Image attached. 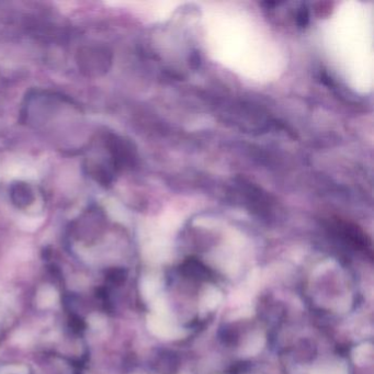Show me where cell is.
Segmentation results:
<instances>
[{
	"label": "cell",
	"mask_w": 374,
	"mask_h": 374,
	"mask_svg": "<svg viewBox=\"0 0 374 374\" xmlns=\"http://www.w3.org/2000/svg\"><path fill=\"white\" fill-rule=\"evenodd\" d=\"M70 326L74 328V331H82V329H84L85 327V322L80 319L79 317H74L71 320H70Z\"/></svg>",
	"instance_id": "obj_2"
},
{
	"label": "cell",
	"mask_w": 374,
	"mask_h": 374,
	"mask_svg": "<svg viewBox=\"0 0 374 374\" xmlns=\"http://www.w3.org/2000/svg\"><path fill=\"white\" fill-rule=\"evenodd\" d=\"M307 18H309V16H307L306 10H301V11L298 12V14H297V21H298L300 23L302 24V26H304V24L306 23Z\"/></svg>",
	"instance_id": "obj_3"
},
{
	"label": "cell",
	"mask_w": 374,
	"mask_h": 374,
	"mask_svg": "<svg viewBox=\"0 0 374 374\" xmlns=\"http://www.w3.org/2000/svg\"><path fill=\"white\" fill-rule=\"evenodd\" d=\"M124 278H126V272H124L123 270H120V269L111 270L108 273V279L112 283H116V284L122 283L123 280H124Z\"/></svg>",
	"instance_id": "obj_1"
}]
</instances>
